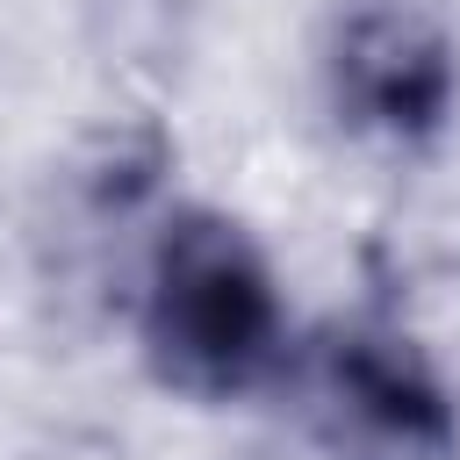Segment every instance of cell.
Returning a JSON list of instances; mask_svg holds the SVG:
<instances>
[{
	"label": "cell",
	"instance_id": "7a4b0ae2",
	"mask_svg": "<svg viewBox=\"0 0 460 460\" xmlns=\"http://www.w3.org/2000/svg\"><path fill=\"white\" fill-rule=\"evenodd\" d=\"M288 381L302 402V431L323 460H460V395L381 309L323 323L288 352Z\"/></svg>",
	"mask_w": 460,
	"mask_h": 460
},
{
	"label": "cell",
	"instance_id": "6da1fadb",
	"mask_svg": "<svg viewBox=\"0 0 460 460\" xmlns=\"http://www.w3.org/2000/svg\"><path fill=\"white\" fill-rule=\"evenodd\" d=\"M137 345L151 381L187 402H244L288 374V302L237 216L187 201L158 223L137 288Z\"/></svg>",
	"mask_w": 460,
	"mask_h": 460
},
{
	"label": "cell",
	"instance_id": "3957f363",
	"mask_svg": "<svg viewBox=\"0 0 460 460\" xmlns=\"http://www.w3.org/2000/svg\"><path fill=\"white\" fill-rule=\"evenodd\" d=\"M323 108L352 144L417 158L453 129L460 36L431 0H338L323 22Z\"/></svg>",
	"mask_w": 460,
	"mask_h": 460
}]
</instances>
